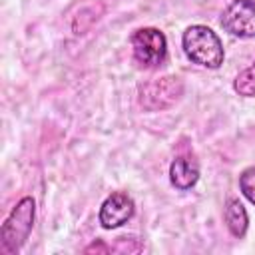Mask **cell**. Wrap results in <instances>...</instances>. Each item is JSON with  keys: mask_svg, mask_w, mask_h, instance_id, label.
<instances>
[{"mask_svg": "<svg viewBox=\"0 0 255 255\" xmlns=\"http://www.w3.org/2000/svg\"><path fill=\"white\" fill-rule=\"evenodd\" d=\"M181 48L193 64L209 70H217L225 60V50L219 36L203 24H193L185 28L181 36Z\"/></svg>", "mask_w": 255, "mask_h": 255, "instance_id": "6da1fadb", "label": "cell"}, {"mask_svg": "<svg viewBox=\"0 0 255 255\" xmlns=\"http://www.w3.org/2000/svg\"><path fill=\"white\" fill-rule=\"evenodd\" d=\"M34 219H36V201L32 197H22L0 227L2 253L14 255L22 249L34 227Z\"/></svg>", "mask_w": 255, "mask_h": 255, "instance_id": "7a4b0ae2", "label": "cell"}, {"mask_svg": "<svg viewBox=\"0 0 255 255\" xmlns=\"http://www.w3.org/2000/svg\"><path fill=\"white\" fill-rule=\"evenodd\" d=\"M183 96V82L177 76H161L139 84L137 102L145 112H161L171 108Z\"/></svg>", "mask_w": 255, "mask_h": 255, "instance_id": "3957f363", "label": "cell"}, {"mask_svg": "<svg viewBox=\"0 0 255 255\" xmlns=\"http://www.w3.org/2000/svg\"><path fill=\"white\" fill-rule=\"evenodd\" d=\"M133 58L145 68H157L167 58L165 34L157 28H137L131 34Z\"/></svg>", "mask_w": 255, "mask_h": 255, "instance_id": "277c9868", "label": "cell"}, {"mask_svg": "<svg viewBox=\"0 0 255 255\" xmlns=\"http://www.w3.org/2000/svg\"><path fill=\"white\" fill-rule=\"evenodd\" d=\"M225 32L239 38H255V0H231L221 14Z\"/></svg>", "mask_w": 255, "mask_h": 255, "instance_id": "5b68a950", "label": "cell"}, {"mask_svg": "<svg viewBox=\"0 0 255 255\" xmlns=\"http://www.w3.org/2000/svg\"><path fill=\"white\" fill-rule=\"evenodd\" d=\"M133 199L124 191H114L108 195L100 207V225L104 229H118L133 217Z\"/></svg>", "mask_w": 255, "mask_h": 255, "instance_id": "8992f818", "label": "cell"}, {"mask_svg": "<svg viewBox=\"0 0 255 255\" xmlns=\"http://www.w3.org/2000/svg\"><path fill=\"white\" fill-rule=\"evenodd\" d=\"M199 179V163L193 157L179 155L169 165V181L173 187L185 191L191 189Z\"/></svg>", "mask_w": 255, "mask_h": 255, "instance_id": "52a82bcc", "label": "cell"}, {"mask_svg": "<svg viewBox=\"0 0 255 255\" xmlns=\"http://www.w3.org/2000/svg\"><path fill=\"white\" fill-rule=\"evenodd\" d=\"M223 219H225V225L233 237H237V239L245 237L247 227H249V215H247L245 205L239 199H235V197L227 199L225 209H223Z\"/></svg>", "mask_w": 255, "mask_h": 255, "instance_id": "ba28073f", "label": "cell"}, {"mask_svg": "<svg viewBox=\"0 0 255 255\" xmlns=\"http://www.w3.org/2000/svg\"><path fill=\"white\" fill-rule=\"evenodd\" d=\"M233 90L239 94V96H245V98H255V62L245 68L243 72L237 74L235 82H233Z\"/></svg>", "mask_w": 255, "mask_h": 255, "instance_id": "9c48e42d", "label": "cell"}, {"mask_svg": "<svg viewBox=\"0 0 255 255\" xmlns=\"http://www.w3.org/2000/svg\"><path fill=\"white\" fill-rule=\"evenodd\" d=\"M239 189L241 193L255 205V165H249L239 175Z\"/></svg>", "mask_w": 255, "mask_h": 255, "instance_id": "30bf717a", "label": "cell"}, {"mask_svg": "<svg viewBox=\"0 0 255 255\" xmlns=\"http://www.w3.org/2000/svg\"><path fill=\"white\" fill-rule=\"evenodd\" d=\"M92 251H104V253H106V251H110V247H108V245H104V243H98V245H96V243H92L90 247H86V253H92Z\"/></svg>", "mask_w": 255, "mask_h": 255, "instance_id": "8fae6325", "label": "cell"}]
</instances>
